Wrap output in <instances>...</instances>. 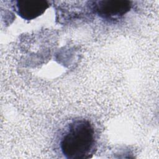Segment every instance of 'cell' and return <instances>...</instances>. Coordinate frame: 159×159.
<instances>
[{
  "label": "cell",
  "instance_id": "1",
  "mask_svg": "<svg viewBox=\"0 0 159 159\" xmlns=\"http://www.w3.org/2000/svg\"><path fill=\"white\" fill-rule=\"evenodd\" d=\"M61 155L68 159H88L94 154L96 145L94 128L85 119H75L62 132L58 143Z\"/></svg>",
  "mask_w": 159,
  "mask_h": 159
},
{
  "label": "cell",
  "instance_id": "2",
  "mask_svg": "<svg viewBox=\"0 0 159 159\" xmlns=\"http://www.w3.org/2000/svg\"><path fill=\"white\" fill-rule=\"evenodd\" d=\"M132 2L127 0H102L94 2V12L107 20H118L130 11Z\"/></svg>",
  "mask_w": 159,
  "mask_h": 159
},
{
  "label": "cell",
  "instance_id": "3",
  "mask_svg": "<svg viewBox=\"0 0 159 159\" xmlns=\"http://www.w3.org/2000/svg\"><path fill=\"white\" fill-rule=\"evenodd\" d=\"M50 7V2L45 0L16 1L14 9L23 19L30 20L43 14Z\"/></svg>",
  "mask_w": 159,
  "mask_h": 159
}]
</instances>
